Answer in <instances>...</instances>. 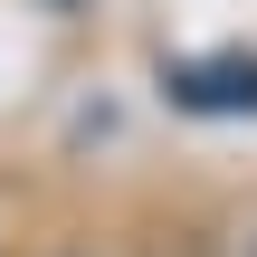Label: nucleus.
<instances>
[{"label": "nucleus", "instance_id": "nucleus-1", "mask_svg": "<svg viewBox=\"0 0 257 257\" xmlns=\"http://www.w3.org/2000/svg\"><path fill=\"white\" fill-rule=\"evenodd\" d=\"M172 105H191V114H257V57L172 67Z\"/></svg>", "mask_w": 257, "mask_h": 257}, {"label": "nucleus", "instance_id": "nucleus-2", "mask_svg": "<svg viewBox=\"0 0 257 257\" xmlns=\"http://www.w3.org/2000/svg\"><path fill=\"white\" fill-rule=\"evenodd\" d=\"M248 257H257V248H248Z\"/></svg>", "mask_w": 257, "mask_h": 257}]
</instances>
